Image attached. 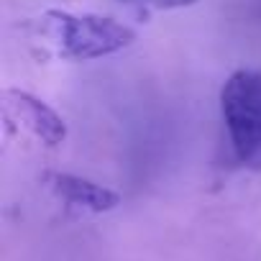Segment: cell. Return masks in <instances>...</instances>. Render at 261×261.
Listing matches in <instances>:
<instances>
[{
	"label": "cell",
	"mask_w": 261,
	"mask_h": 261,
	"mask_svg": "<svg viewBox=\"0 0 261 261\" xmlns=\"http://www.w3.org/2000/svg\"><path fill=\"white\" fill-rule=\"evenodd\" d=\"M0 113L6 134H26L44 149H59L67 141V120L26 90L6 87L0 95Z\"/></svg>",
	"instance_id": "3"
},
{
	"label": "cell",
	"mask_w": 261,
	"mask_h": 261,
	"mask_svg": "<svg viewBox=\"0 0 261 261\" xmlns=\"http://www.w3.org/2000/svg\"><path fill=\"white\" fill-rule=\"evenodd\" d=\"M220 115L236 162L261 172V72L236 69L223 82Z\"/></svg>",
	"instance_id": "2"
},
{
	"label": "cell",
	"mask_w": 261,
	"mask_h": 261,
	"mask_svg": "<svg viewBox=\"0 0 261 261\" xmlns=\"http://www.w3.org/2000/svg\"><path fill=\"white\" fill-rule=\"evenodd\" d=\"M46 190L69 210L102 215L120 205V195L105 185H97L87 177L69 174V172H49L44 177Z\"/></svg>",
	"instance_id": "4"
},
{
	"label": "cell",
	"mask_w": 261,
	"mask_h": 261,
	"mask_svg": "<svg viewBox=\"0 0 261 261\" xmlns=\"http://www.w3.org/2000/svg\"><path fill=\"white\" fill-rule=\"evenodd\" d=\"M29 36L54 59L62 62H92L113 57L136 41V31L123 21L95 16V13H69V11H44L29 23Z\"/></svg>",
	"instance_id": "1"
}]
</instances>
